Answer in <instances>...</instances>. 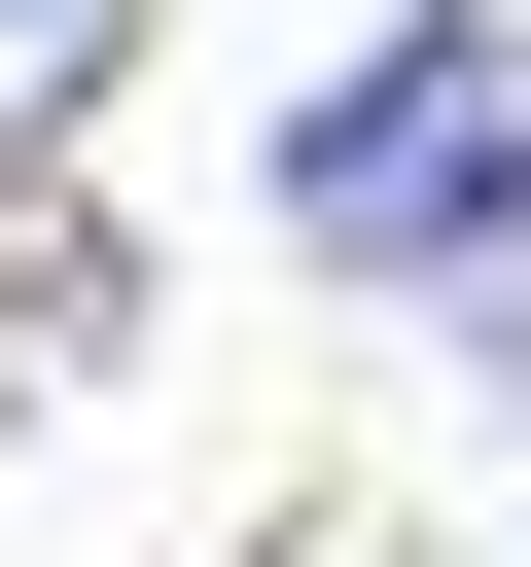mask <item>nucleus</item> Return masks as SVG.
<instances>
[{"label":"nucleus","mask_w":531,"mask_h":567,"mask_svg":"<svg viewBox=\"0 0 531 567\" xmlns=\"http://www.w3.org/2000/svg\"><path fill=\"white\" fill-rule=\"evenodd\" d=\"M283 213H319L354 284H496V248H531V35L425 0L389 71H319V106H283Z\"/></svg>","instance_id":"obj_1"},{"label":"nucleus","mask_w":531,"mask_h":567,"mask_svg":"<svg viewBox=\"0 0 531 567\" xmlns=\"http://www.w3.org/2000/svg\"><path fill=\"white\" fill-rule=\"evenodd\" d=\"M106 35H142V0H0V106H106Z\"/></svg>","instance_id":"obj_2"}]
</instances>
